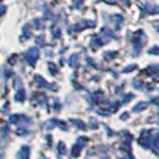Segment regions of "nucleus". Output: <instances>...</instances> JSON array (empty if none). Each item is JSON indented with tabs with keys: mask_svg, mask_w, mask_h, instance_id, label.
I'll use <instances>...</instances> for the list:
<instances>
[{
	"mask_svg": "<svg viewBox=\"0 0 159 159\" xmlns=\"http://www.w3.org/2000/svg\"><path fill=\"white\" fill-rule=\"evenodd\" d=\"M38 56H39V51H38L37 48H31V49H29V51L26 52L27 63L30 64V65H34L37 58H38Z\"/></svg>",
	"mask_w": 159,
	"mask_h": 159,
	"instance_id": "obj_1",
	"label": "nucleus"
},
{
	"mask_svg": "<svg viewBox=\"0 0 159 159\" xmlns=\"http://www.w3.org/2000/svg\"><path fill=\"white\" fill-rule=\"evenodd\" d=\"M19 157L18 159H27V154H29V149L27 147H21V150L19 151Z\"/></svg>",
	"mask_w": 159,
	"mask_h": 159,
	"instance_id": "obj_2",
	"label": "nucleus"
},
{
	"mask_svg": "<svg viewBox=\"0 0 159 159\" xmlns=\"http://www.w3.org/2000/svg\"><path fill=\"white\" fill-rule=\"evenodd\" d=\"M32 24L34 25V27L36 29H42V21H41V19H34V20L32 21Z\"/></svg>",
	"mask_w": 159,
	"mask_h": 159,
	"instance_id": "obj_3",
	"label": "nucleus"
},
{
	"mask_svg": "<svg viewBox=\"0 0 159 159\" xmlns=\"http://www.w3.org/2000/svg\"><path fill=\"white\" fill-rule=\"evenodd\" d=\"M52 33H53V37H55V38H60V37H61V31H60L58 27H55Z\"/></svg>",
	"mask_w": 159,
	"mask_h": 159,
	"instance_id": "obj_4",
	"label": "nucleus"
},
{
	"mask_svg": "<svg viewBox=\"0 0 159 159\" xmlns=\"http://www.w3.org/2000/svg\"><path fill=\"white\" fill-rule=\"evenodd\" d=\"M150 52L151 53H159V48L158 46H153V49H151Z\"/></svg>",
	"mask_w": 159,
	"mask_h": 159,
	"instance_id": "obj_5",
	"label": "nucleus"
},
{
	"mask_svg": "<svg viewBox=\"0 0 159 159\" xmlns=\"http://www.w3.org/2000/svg\"><path fill=\"white\" fill-rule=\"evenodd\" d=\"M36 41H37V43H39L41 45H43V44H44V41H43V36H39V37H37V39H36Z\"/></svg>",
	"mask_w": 159,
	"mask_h": 159,
	"instance_id": "obj_6",
	"label": "nucleus"
},
{
	"mask_svg": "<svg viewBox=\"0 0 159 159\" xmlns=\"http://www.w3.org/2000/svg\"><path fill=\"white\" fill-rule=\"evenodd\" d=\"M5 12H6V7H5V6H1V7H0V16H2Z\"/></svg>",
	"mask_w": 159,
	"mask_h": 159,
	"instance_id": "obj_7",
	"label": "nucleus"
},
{
	"mask_svg": "<svg viewBox=\"0 0 159 159\" xmlns=\"http://www.w3.org/2000/svg\"><path fill=\"white\" fill-rule=\"evenodd\" d=\"M1 1H2V0H0V2H1Z\"/></svg>",
	"mask_w": 159,
	"mask_h": 159,
	"instance_id": "obj_8",
	"label": "nucleus"
}]
</instances>
